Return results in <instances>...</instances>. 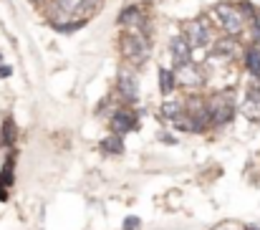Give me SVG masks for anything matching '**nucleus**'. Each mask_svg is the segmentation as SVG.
<instances>
[{
	"label": "nucleus",
	"instance_id": "1",
	"mask_svg": "<svg viewBox=\"0 0 260 230\" xmlns=\"http://www.w3.org/2000/svg\"><path fill=\"white\" fill-rule=\"evenodd\" d=\"M121 53L134 61V64H144L147 56H149V41L142 31H132L121 38Z\"/></svg>",
	"mask_w": 260,
	"mask_h": 230
},
{
	"label": "nucleus",
	"instance_id": "2",
	"mask_svg": "<svg viewBox=\"0 0 260 230\" xmlns=\"http://www.w3.org/2000/svg\"><path fill=\"white\" fill-rule=\"evenodd\" d=\"M182 36L187 38L189 48H205V46H210V41H212L210 25H207V20H202V18H194V20H189V23L184 25Z\"/></svg>",
	"mask_w": 260,
	"mask_h": 230
},
{
	"label": "nucleus",
	"instance_id": "3",
	"mask_svg": "<svg viewBox=\"0 0 260 230\" xmlns=\"http://www.w3.org/2000/svg\"><path fill=\"white\" fill-rule=\"evenodd\" d=\"M215 15L220 20V25L230 33V36H238L243 31V13L238 5H230V3H220L215 8Z\"/></svg>",
	"mask_w": 260,
	"mask_h": 230
},
{
	"label": "nucleus",
	"instance_id": "4",
	"mask_svg": "<svg viewBox=\"0 0 260 230\" xmlns=\"http://www.w3.org/2000/svg\"><path fill=\"white\" fill-rule=\"evenodd\" d=\"M207 111H210V122L212 124H228L233 119V114H235V104H233V99L228 94H220V96L212 99Z\"/></svg>",
	"mask_w": 260,
	"mask_h": 230
},
{
	"label": "nucleus",
	"instance_id": "5",
	"mask_svg": "<svg viewBox=\"0 0 260 230\" xmlns=\"http://www.w3.org/2000/svg\"><path fill=\"white\" fill-rule=\"evenodd\" d=\"M174 78H177V83H182V86H197V83H202V74H200V69H197L192 61L177 64Z\"/></svg>",
	"mask_w": 260,
	"mask_h": 230
},
{
	"label": "nucleus",
	"instance_id": "6",
	"mask_svg": "<svg viewBox=\"0 0 260 230\" xmlns=\"http://www.w3.org/2000/svg\"><path fill=\"white\" fill-rule=\"evenodd\" d=\"M116 89H119V94H121L124 99H129V101H137V96H139V83H137V78L132 76V74H126V71L119 74Z\"/></svg>",
	"mask_w": 260,
	"mask_h": 230
},
{
	"label": "nucleus",
	"instance_id": "7",
	"mask_svg": "<svg viewBox=\"0 0 260 230\" xmlns=\"http://www.w3.org/2000/svg\"><path fill=\"white\" fill-rule=\"evenodd\" d=\"M240 111L248 117V119H260V91L253 86L250 91H248V96H245V101H243V106H240Z\"/></svg>",
	"mask_w": 260,
	"mask_h": 230
},
{
	"label": "nucleus",
	"instance_id": "8",
	"mask_svg": "<svg viewBox=\"0 0 260 230\" xmlns=\"http://www.w3.org/2000/svg\"><path fill=\"white\" fill-rule=\"evenodd\" d=\"M170 51H172V59L177 64H184V61H189V53H192V48H189V43H187V38L179 33V36H174L172 41H170Z\"/></svg>",
	"mask_w": 260,
	"mask_h": 230
},
{
	"label": "nucleus",
	"instance_id": "9",
	"mask_svg": "<svg viewBox=\"0 0 260 230\" xmlns=\"http://www.w3.org/2000/svg\"><path fill=\"white\" fill-rule=\"evenodd\" d=\"M99 8H101V0H79V3H74L71 15L79 18V20H86L88 15H93Z\"/></svg>",
	"mask_w": 260,
	"mask_h": 230
},
{
	"label": "nucleus",
	"instance_id": "10",
	"mask_svg": "<svg viewBox=\"0 0 260 230\" xmlns=\"http://www.w3.org/2000/svg\"><path fill=\"white\" fill-rule=\"evenodd\" d=\"M119 23L121 25H132L134 31H142L144 28V15L139 8H126L121 15H119Z\"/></svg>",
	"mask_w": 260,
	"mask_h": 230
},
{
	"label": "nucleus",
	"instance_id": "11",
	"mask_svg": "<svg viewBox=\"0 0 260 230\" xmlns=\"http://www.w3.org/2000/svg\"><path fill=\"white\" fill-rule=\"evenodd\" d=\"M111 127H114L116 134H124V132H129V129L137 127V119H134L129 111H116L114 119H111Z\"/></svg>",
	"mask_w": 260,
	"mask_h": 230
},
{
	"label": "nucleus",
	"instance_id": "12",
	"mask_svg": "<svg viewBox=\"0 0 260 230\" xmlns=\"http://www.w3.org/2000/svg\"><path fill=\"white\" fill-rule=\"evenodd\" d=\"M245 64H248V69H250L253 76H260V48H248Z\"/></svg>",
	"mask_w": 260,
	"mask_h": 230
},
{
	"label": "nucleus",
	"instance_id": "13",
	"mask_svg": "<svg viewBox=\"0 0 260 230\" xmlns=\"http://www.w3.org/2000/svg\"><path fill=\"white\" fill-rule=\"evenodd\" d=\"M179 114H182V104H179V101H167V104L162 106V117L170 119V122H174Z\"/></svg>",
	"mask_w": 260,
	"mask_h": 230
},
{
	"label": "nucleus",
	"instance_id": "14",
	"mask_svg": "<svg viewBox=\"0 0 260 230\" xmlns=\"http://www.w3.org/2000/svg\"><path fill=\"white\" fill-rule=\"evenodd\" d=\"M101 150H104V152H111V154H121L124 152V145H121L119 137H109V139L101 142Z\"/></svg>",
	"mask_w": 260,
	"mask_h": 230
},
{
	"label": "nucleus",
	"instance_id": "15",
	"mask_svg": "<svg viewBox=\"0 0 260 230\" xmlns=\"http://www.w3.org/2000/svg\"><path fill=\"white\" fill-rule=\"evenodd\" d=\"M71 10H74V0H56L53 3V15H58V18L71 15Z\"/></svg>",
	"mask_w": 260,
	"mask_h": 230
},
{
	"label": "nucleus",
	"instance_id": "16",
	"mask_svg": "<svg viewBox=\"0 0 260 230\" xmlns=\"http://www.w3.org/2000/svg\"><path fill=\"white\" fill-rule=\"evenodd\" d=\"M159 76H162V91H165V94H170V91H172V86L177 83L174 74L172 71H167V69H162V71H159Z\"/></svg>",
	"mask_w": 260,
	"mask_h": 230
},
{
	"label": "nucleus",
	"instance_id": "17",
	"mask_svg": "<svg viewBox=\"0 0 260 230\" xmlns=\"http://www.w3.org/2000/svg\"><path fill=\"white\" fill-rule=\"evenodd\" d=\"M86 20H74V23H53V28L58 31V33H71V31H76V28H81Z\"/></svg>",
	"mask_w": 260,
	"mask_h": 230
},
{
	"label": "nucleus",
	"instance_id": "18",
	"mask_svg": "<svg viewBox=\"0 0 260 230\" xmlns=\"http://www.w3.org/2000/svg\"><path fill=\"white\" fill-rule=\"evenodd\" d=\"M139 225H142L139 218H126V220H124V230H137Z\"/></svg>",
	"mask_w": 260,
	"mask_h": 230
},
{
	"label": "nucleus",
	"instance_id": "19",
	"mask_svg": "<svg viewBox=\"0 0 260 230\" xmlns=\"http://www.w3.org/2000/svg\"><path fill=\"white\" fill-rule=\"evenodd\" d=\"M5 142H13V122H5Z\"/></svg>",
	"mask_w": 260,
	"mask_h": 230
},
{
	"label": "nucleus",
	"instance_id": "20",
	"mask_svg": "<svg viewBox=\"0 0 260 230\" xmlns=\"http://www.w3.org/2000/svg\"><path fill=\"white\" fill-rule=\"evenodd\" d=\"M0 76H3V78L10 76V66H0Z\"/></svg>",
	"mask_w": 260,
	"mask_h": 230
},
{
	"label": "nucleus",
	"instance_id": "21",
	"mask_svg": "<svg viewBox=\"0 0 260 230\" xmlns=\"http://www.w3.org/2000/svg\"><path fill=\"white\" fill-rule=\"evenodd\" d=\"M255 38L260 41V15H255Z\"/></svg>",
	"mask_w": 260,
	"mask_h": 230
}]
</instances>
